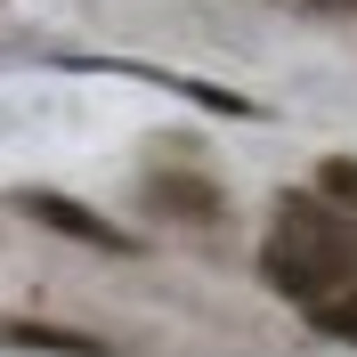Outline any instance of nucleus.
<instances>
[{
  "label": "nucleus",
  "instance_id": "1",
  "mask_svg": "<svg viewBox=\"0 0 357 357\" xmlns=\"http://www.w3.org/2000/svg\"><path fill=\"white\" fill-rule=\"evenodd\" d=\"M17 211H24V220H41L49 236H73V244H98V252H122V244H130V236H122V227H106L89 203L49 195V187H24V195H17Z\"/></svg>",
  "mask_w": 357,
  "mask_h": 357
},
{
  "label": "nucleus",
  "instance_id": "2",
  "mask_svg": "<svg viewBox=\"0 0 357 357\" xmlns=\"http://www.w3.org/2000/svg\"><path fill=\"white\" fill-rule=\"evenodd\" d=\"M260 276L284 292V301H301V309L333 301V284H341V268L317 260V252H301V244H268V252H260Z\"/></svg>",
  "mask_w": 357,
  "mask_h": 357
},
{
  "label": "nucleus",
  "instance_id": "3",
  "mask_svg": "<svg viewBox=\"0 0 357 357\" xmlns=\"http://www.w3.org/2000/svg\"><path fill=\"white\" fill-rule=\"evenodd\" d=\"M0 349H33V357H106V341L73 333V325H41V317H0Z\"/></svg>",
  "mask_w": 357,
  "mask_h": 357
},
{
  "label": "nucleus",
  "instance_id": "4",
  "mask_svg": "<svg viewBox=\"0 0 357 357\" xmlns=\"http://www.w3.org/2000/svg\"><path fill=\"white\" fill-rule=\"evenodd\" d=\"M309 325L325 341H357V292H333V301H317L309 309Z\"/></svg>",
  "mask_w": 357,
  "mask_h": 357
},
{
  "label": "nucleus",
  "instance_id": "5",
  "mask_svg": "<svg viewBox=\"0 0 357 357\" xmlns=\"http://www.w3.org/2000/svg\"><path fill=\"white\" fill-rule=\"evenodd\" d=\"M317 195L357 211V155H325V162H317Z\"/></svg>",
  "mask_w": 357,
  "mask_h": 357
}]
</instances>
